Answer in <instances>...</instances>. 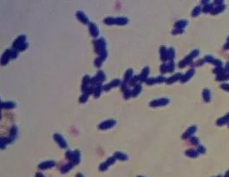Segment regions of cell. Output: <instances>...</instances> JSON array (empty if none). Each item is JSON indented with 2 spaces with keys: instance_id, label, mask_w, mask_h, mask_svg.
<instances>
[{
  "instance_id": "7c38bea8",
  "label": "cell",
  "mask_w": 229,
  "mask_h": 177,
  "mask_svg": "<svg viewBox=\"0 0 229 177\" xmlns=\"http://www.w3.org/2000/svg\"><path fill=\"white\" fill-rule=\"evenodd\" d=\"M76 17H77V18H78V20H80L82 23H89V20H88V18L86 17V15L84 14L83 11H77L76 12Z\"/></svg>"
},
{
  "instance_id": "7dc6e473",
  "label": "cell",
  "mask_w": 229,
  "mask_h": 177,
  "mask_svg": "<svg viewBox=\"0 0 229 177\" xmlns=\"http://www.w3.org/2000/svg\"><path fill=\"white\" fill-rule=\"evenodd\" d=\"M224 48H225L226 50H229V43L227 44H225V47H224Z\"/></svg>"
},
{
  "instance_id": "e575fe53",
  "label": "cell",
  "mask_w": 229,
  "mask_h": 177,
  "mask_svg": "<svg viewBox=\"0 0 229 177\" xmlns=\"http://www.w3.org/2000/svg\"><path fill=\"white\" fill-rule=\"evenodd\" d=\"M212 64H214V65L216 66L217 68L221 67V66H222V62L219 60V59H213V61L212 62Z\"/></svg>"
},
{
  "instance_id": "5b68a950",
  "label": "cell",
  "mask_w": 229,
  "mask_h": 177,
  "mask_svg": "<svg viewBox=\"0 0 229 177\" xmlns=\"http://www.w3.org/2000/svg\"><path fill=\"white\" fill-rule=\"evenodd\" d=\"M54 139L57 141V142L58 143V145L60 146L61 148L64 149V148L67 147V143H66V142L64 141V139L62 138L61 135H58V134H55V135H54Z\"/></svg>"
},
{
  "instance_id": "9c48e42d",
  "label": "cell",
  "mask_w": 229,
  "mask_h": 177,
  "mask_svg": "<svg viewBox=\"0 0 229 177\" xmlns=\"http://www.w3.org/2000/svg\"><path fill=\"white\" fill-rule=\"evenodd\" d=\"M194 69H189V70H188L187 72L184 75V76H181V83H185V82L188 81L190 78L194 76Z\"/></svg>"
},
{
  "instance_id": "f1b7e54d",
  "label": "cell",
  "mask_w": 229,
  "mask_h": 177,
  "mask_svg": "<svg viewBox=\"0 0 229 177\" xmlns=\"http://www.w3.org/2000/svg\"><path fill=\"white\" fill-rule=\"evenodd\" d=\"M104 60H105L104 57H101V56H100L99 57H97V58L95 60V65H96V67H100Z\"/></svg>"
},
{
  "instance_id": "8fae6325",
  "label": "cell",
  "mask_w": 229,
  "mask_h": 177,
  "mask_svg": "<svg viewBox=\"0 0 229 177\" xmlns=\"http://www.w3.org/2000/svg\"><path fill=\"white\" fill-rule=\"evenodd\" d=\"M120 83H121V82H120L119 79L113 80V81H112L110 83L105 85V86L103 87V89H104V90H109L110 88H114V87H116V86H117V85H119Z\"/></svg>"
},
{
  "instance_id": "ba28073f",
  "label": "cell",
  "mask_w": 229,
  "mask_h": 177,
  "mask_svg": "<svg viewBox=\"0 0 229 177\" xmlns=\"http://www.w3.org/2000/svg\"><path fill=\"white\" fill-rule=\"evenodd\" d=\"M89 32H90V35L92 36L93 37H96L99 34V31H98V29L96 27V25L93 23H89Z\"/></svg>"
},
{
  "instance_id": "ffe728a7",
  "label": "cell",
  "mask_w": 229,
  "mask_h": 177,
  "mask_svg": "<svg viewBox=\"0 0 229 177\" xmlns=\"http://www.w3.org/2000/svg\"><path fill=\"white\" fill-rule=\"evenodd\" d=\"M96 79H97L98 83H101L102 82L105 81V78H106V76H105L104 73H103V71H98L97 75L96 76Z\"/></svg>"
},
{
  "instance_id": "44dd1931",
  "label": "cell",
  "mask_w": 229,
  "mask_h": 177,
  "mask_svg": "<svg viewBox=\"0 0 229 177\" xmlns=\"http://www.w3.org/2000/svg\"><path fill=\"white\" fill-rule=\"evenodd\" d=\"M198 151H195L194 149H188L186 151V155L189 157H197L198 156Z\"/></svg>"
},
{
  "instance_id": "2e32d148",
  "label": "cell",
  "mask_w": 229,
  "mask_h": 177,
  "mask_svg": "<svg viewBox=\"0 0 229 177\" xmlns=\"http://www.w3.org/2000/svg\"><path fill=\"white\" fill-rule=\"evenodd\" d=\"M102 88H103V86L101 85V83H98V84H96V87H94V92H93V94H94V96L96 97H98L100 96Z\"/></svg>"
},
{
  "instance_id": "83f0119b",
  "label": "cell",
  "mask_w": 229,
  "mask_h": 177,
  "mask_svg": "<svg viewBox=\"0 0 229 177\" xmlns=\"http://www.w3.org/2000/svg\"><path fill=\"white\" fill-rule=\"evenodd\" d=\"M132 73H133V70H132L131 69H129L127 70L126 74H125V76H124V82L125 83H128V82L130 80V77H131V76H132Z\"/></svg>"
},
{
  "instance_id": "f546056e",
  "label": "cell",
  "mask_w": 229,
  "mask_h": 177,
  "mask_svg": "<svg viewBox=\"0 0 229 177\" xmlns=\"http://www.w3.org/2000/svg\"><path fill=\"white\" fill-rule=\"evenodd\" d=\"M213 11V4H208L204 8H203V12H209V11Z\"/></svg>"
},
{
  "instance_id": "74e56055",
  "label": "cell",
  "mask_w": 229,
  "mask_h": 177,
  "mask_svg": "<svg viewBox=\"0 0 229 177\" xmlns=\"http://www.w3.org/2000/svg\"><path fill=\"white\" fill-rule=\"evenodd\" d=\"M16 134H17V128L12 127L11 129V137H12V140L15 138V136H16Z\"/></svg>"
},
{
  "instance_id": "bcb514c9",
  "label": "cell",
  "mask_w": 229,
  "mask_h": 177,
  "mask_svg": "<svg viewBox=\"0 0 229 177\" xmlns=\"http://www.w3.org/2000/svg\"><path fill=\"white\" fill-rule=\"evenodd\" d=\"M226 69H227V73H228V74H229V62H228V63H227V67H226Z\"/></svg>"
},
{
  "instance_id": "ab89813d",
  "label": "cell",
  "mask_w": 229,
  "mask_h": 177,
  "mask_svg": "<svg viewBox=\"0 0 229 177\" xmlns=\"http://www.w3.org/2000/svg\"><path fill=\"white\" fill-rule=\"evenodd\" d=\"M138 80H139V76H135V77H133V79L130 81V84H131V85H135V83L138 82Z\"/></svg>"
},
{
  "instance_id": "681fc988",
  "label": "cell",
  "mask_w": 229,
  "mask_h": 177,
  "mask_svg": "<svg viewBox=\"0 0 229 177\" xmlns=\"http://www.w3.org/2000/svg\"><path fill=\"white\" fill-rule=\"evenodd\" d=\"M76 177H83V176L82 174H77V175H76Z\"/></svg>"
},
{
  "instance_id": "1f68e13d",
  "label": "cell",
  "mask_w": 229,
  "mask_h": 177,
  "mask_svg": "<svg viewBox=\"0 0 229 177\" xmlns=\"http://www.w3.org/2000/svg\"><path fill=\"white\" fill-rule=\"evenodd\" d=\"M200 12H201V7L200 6H196L195 8H194V10L192 12V16L193 17H196L198 16V15L200 14Z\"/></svg>"
},
{
  "instance_id": "484cf974",
  "label": "cell",
  "mask_w": 229,
  "mask_h": 177,
  "mask_svg": "<svg viewBox=\"0 0 229 177\" xmlns=\"http://www.w3.org/2000/svg\"><path fill=\"white\" fill-rule=\"evenodd\" d=\"M72 167H73V162H69V163H68L67 165H65L64 167H62V174H64V173H66V172H68V171H69V170L72 168Z\"/></svg>"
},
{
  "instance_id": "8d00e7d4",
  "label": "cell",
  "mask_w": 229,
  "mask_h": 177,
  "mask_svg": "<svg viewBox=\"0 0 229 177\" xmlns=\"http://www.w3.org/2000/svg\"><path fill=\"white\" fill-rule=\"evenodd\" d=\"M131 96H132V91H130L128 88H127L126 91H124V98L125 99H128Z\"/></svg>"
},
{
  "instance_id": "d4e9b609",
  "label": "cell",
  "mask_w": 229,
  "mask_h": 177,
  "mask_svg": "<svg viewBox=\"0 0 229 177\" xmlns=\"http://www.w3.org/2000/svg\"><path fill=\"white\" fill-rule=\"evenodd\" d=\"M114 156L119 160H123V161H125V160L128 159V156H127L126 155L123 154V153H120V152H116Z\"/></svg>"
},
{
  "instance_id": "7a4b0ae2",
  "label": "cell",
  "mask_w": 229,
  "mask_h": 177,
  "mask_svg": "<svg viewBox=\"0 0 229 177\" xmlns=\"http://www.w3.org/2000/svg\"><path fill=\"white\" fill-rule=\"evenodd\" d=\"M25 39H26V37H25L24 35L19 36V37L14 41V43H13V47H14V49L18 50V49H19L20 47L23 46L24 44H26V43H25Z\"/></svg>"
},
{
  "instance_id": "c3c4849f",
  "label": "cell",
  "mask_w": 229,
  "mask_h": 177,
  "mask_svg": "<svg viewBox=\"0 0 229 177\" xmlns=\"http://www.w3.org/2000/svg\"><path fill=\"white\" fill-rule=\"evenodd\" d=\"M37 177H44V176H43L41 173H38V174H37Z\"/></svg>"
},
{
  "instance_id": "30bf717a",
  "label": "cell",
  "mask_w": 229,
  "mask_h": 177,
  "mask_svg": "<svg viewBox=\"0 0 229 177\" xmlns=\"http://www.w3.org/2000/svg\"><path fill=\"white\" fill-rule=\"evenodd\" d=\"M196 131V127L195 126H192V127H190L187 129V130L186 131V132L183 134V136L182 138L183 139H187L188 138V137H190L191 135H193V134H194V132Z\"/></svg>"
},
{
  "instance_id": "d590c367",
  "label": "cell",
  "mask_w": 229,
  "mask_h": 177,
  "mask_svg": "<svg viewBox=\"0 0 229 177\" xmlns=\"http://www.w3.org/2000/svg\"><path fill=\"white\" fill-rule=\"evenodd\" d=\"M160 70H161V73L162 74H165L166 72L167 71V64H162L161 65V68H160Z\"/></svg>"
},
{
  "instance_id": "60d3db41",
  "label": "cell",
  "mask_w": 229,
  "mask_h": 177,
  "mask_svg": "<svg viewBox=\"0 0 229 177\" xmlns=\"http://www.w3.org/2000/svg\"><path fill=\"white\" fill-rule=\"evenodd\" d=\"M205 152H206L205 148L203 147V146H199V148H198V153H200V154H204Z\"/></svg>"
},
{
  "instance_id": "cb8c5ba5",
  "label": "cell",
  "mask_w": 229,
  "mask_h": 177,
  "mask_svg": "<svg viewBox=\"0 0 229 177\" xmlns=\"http://www.w3.org/2000/svg\"><path fill=\"white\" fill-rule=\"evenodd\" d=\"M141 90H142V86H141L140 84H139V85H135V88H134L133 91H132V96H136L137 95H138L139 93L141 92Z\"/></svg>"
},
{
  "instance_id": "5bb4252c",
  "label": "cell",
  "mask_w": 229,
  "mask_h": 177,
  "mask_svg": "<svg viewBox=\"0 0 229 177\" xmlns=\"http://www.w3.org/2000/svg\"><path fill=\"white\" fill-rule=\"evenodd\" d=\"M181 76H182V75L181 74V73H177V74L174 75L173 76H171V77H169L168 79H167V81H166V83H174V82L178 81V80H181Z\"/></svg>"
},
{
  "instance_id": "db71d44e",
  "label": "cell",
  "mask_w": 229,
  "mask_h": 177,
  "mask_svg": "<svg viewBox=\"0 0 229 177\" xmlns=\"http://www.w3.org/2000/svg\"><path fill=\"white\" fill-rule=\"evenodd\" d=\"M218 177H221V176H218Z\"/></svg>"
},
{
  "instance_id": "7402d4cb",
  "label": "cell",
  "mask_w": 229,
  "mask_h": 177,
  "mask_svg": "<svg viewBox=\"0 0 229 177\" xmlns=\"http://www.w3.org/2000/svg\"><path fill=\"white\" fill-rule=\"evenodd\" d=\"M15 106H16V104L12 102H6V103H2L3 109H13Z\"/></svg>"
},
{
  "instance_id": "d6986e66",
  "label": "cell",
  "mask_w": 229,
  "mask_h": 177,
  "mask_svg": "<svg viewBox=\"0 0 229 177\" xmlns=\"http://www.w3.org/2000/svg\"><path fill=\"white\" fill-rule=\"evenodd\" d=\"M225 8H226V6L224 5V4H221V5H219V6H217L216 8H213V11H212V14H217V13H220V12H221V11H223L224 10H225Z\"/></svg>"
},
{
  "instance_id": "4dcf8cb0",
  "label": "cell",
  "mask_w": 229,
  "mask_h": 177,
  "mask_svg": "<svg viewBox=\"0 0 229 177\" xmlns=\"http://www.w3.org/2000/svg\"><path fill=\"white\" fill-rule=\"evenodd\" d=\"M174 69V61H170L168 64H167V71L168 72H173Z\"/></svg>"
},
{
  "instance_id": "f907efd6",
  "label": "cell",
  "mask_w": 229,
  "mask_h": 177,
  "mask_svg": "<svg viewBox=\"0 0 229 177\" xmlns=\"http://www.w3.org/2000/svg\"><path fill=\"white\" fill-rule=\"evenodd\" d=\"M225 177H229V171H228V172H227V174H226Z\"/></svg>"
},
{
  "instance_id": "9a60e30c",
  "label": "cell",
  "mask_w": 229,
  "mask_h": 177,
  "mask_svg": "<svg viewBox=\"0 0 229 177\" xmlns=\"http://www.w3.org/2000/svg\"><path fill=\"white\" fill-rule=\"evenodd\" d=\"M160 53H161V59L162 61H166L167 59V50L166 47L162 46L160 49Z\"/></svg>"
},
{
  "instance_id": "3957f363",
  "label": "cell",
  "mask_w": 229,
  "mask_h": 177,
  "mask_svg": "<svg viewBox=\"0 0 229 177\" xmlns=\"http://www.w3.org/2000/svg\"><path fill=\"white\" fill-rule=\"evenodd\" d=\"M169 103V100L167 98H162V99H158V100H154L150 103V106L151 107H159V106H164V105H167Z\"/></svg>"
},
{
  "instance_id": "e0dca14e",
  "label": "cell",
  "mask_w": 229,
  "mask_h": 177,
  "mask_svg": "<svg viewBox=\"0 0 229 177\" xmlns=\"http://www.w3.org/2000/svg\"><path fill=\"white\" fill-rule=\"evenodd\" d=\"M203 98H204L205 102L208 103L211 99V95H210V90L208 88H205L203 90Z\"/></svg>"
},
{
  "instance_id": "d6a6232c",
  "label": "cell",
  "mask_w": 229,
  "mask_h": 177,
  "mask_svg": "<svg viewBox=\"0 0 229 177\" xmlns=\"http://www.w3.org/2000/svg\"><path fill=\"white\" fill-rule=\"evenodd\" d=\"M213 72H214L215 74L218 75V76H220V75L225 73V70H224V69L222 67H219V68H216V69L213 70Z\"/></svg>"
},
{
  "instance_id": "836d02e7",
  "label": "cell",
  "mask_w": 229,
  "mask_h": 177,
  "mask_svg": "<svg viewBox=\"0 0 229 177\" xmlns=\"http://www.w3.org/2000/svg\"><path fill=\"white\" fill-rule=\"evenodd\" d=\"M89 93L88 92V91H86V92L84 93V94L82 96H81V98H80V102H81V103H84V102H86V101H87L88 96H89Z\"/></svg>"
},
{
  "instance_id": "7bdbcfd3",
  "label": "cell",
  "mask_w": 229,
  "mask_h": 177,
  "mask_svg": "<svg viewBox=\"0 0 229 177\" xmlns=\"http://www.w3.org/2000/svg\"><path fill=\"white\" fill-rule=\"evenodd\" d=\"M190 141H191V142H192L193 144H198V143H199V139H198L197 137L193 136Z\"/></svg>"
},
{
  "instance_id": "52a82bcc",
  "label": "cell",
  "mask_w": 229,
  "mask_h": 177,
  "mask_svg": "<svg viewBox=\"0 0 229 177\" xmlns=\"http://www.w3.org/2000/svg\"><path fill=\"white\" fill-rule=\"evenodd\" d=\"M149 73V69L148 67H145L143 69H142V74L139 76V81L140 82H146L147 81V75H148Z\"/></svg>"
},
{
  "instance_id": "ac0fdd59",
  "label": "cell",
  "mask_w": 229,
  "mask_h": 177,
  "mask_svg": "<svg viewBox=\"0 0 229 177\" xmlns=\"http://www.w3.org/2000/svg\"><path fill=\"white\" fill-rule=\"evenodd\" d=\"M187 21H186V20H180V21L176 22L174 26L178 29H182L183 30V28L185 26H187Z\"/></svg>"
},
{
  "instance_id": "603a6c76",
  "label": "cell",
  "mask_w": 229,
  "mask_h": 177,
  "mask_svg": "<svg viewBox=\"0 0 229 177\" xmlns=\"http://www.w3.org/2000/svg\"><path fill=\"white\" fill-rule=\"evenodd\" d=\"M174 55H175V53H174V48H169L168 50H167V59H169L170 61H173V59H174Z\"/></svg>"
},
{
  "instance_id": "277c9868",
  "label": "cell",
  "mask_w": 229,
  "mask_h": 177,
  "mask_svg": "<svg viewBox=\"0 0 229 177\" xmlns=\"http://www.w3.org/2000/svg\"><path fill=\"white\" fill-rule=\"evenodd\" d=\"M116 124V122L113 120H108V121H104L103 122H102L99 125V129H109V128L113 127L114 125Z\"/></svg>"
},
{
  "instance_id": "ee69618b",
  "label": "cell",
  "mask_w": 229,
  "mask_h": 177,
  "mask_svg": "<svg viewBox=\"0 0 229 177\" xmlns=\"http://www.w3.org/2000/svg\"><path fill=\"white\" fill-rule=\"evenodd\" d=\"M205 61H207V62H208V63H212L213 61V58L211 56H207V57H205Z\"/></svg>"
},
{
  "instance_id": "6da1fadb",
  "label": "cell",
  "mask_w": 229,
  "mask_h": 177,
  "mask_svg": "<svg viewBox=\"0 0 229 177\" xmlns=\"http://www.w3.org/2000/svg\"><path fill=\"white\" fill-rule=\"evenodd\" d=\"M128 22V20L126 18H106L104 19V23L108 25L112 24H117V25H124Z\"/></svg>"
},
{
  "instance_id": "b9f144b4",
  "label": "cell",
  "mask_w": 229,
  "mask_h": 177,
  "mask_svg": "<svg viewBox=\"0 0 229 177\" xmlns=\"http://www.w3.org/2000/svg\"><path fill=\"white\" fill-rule=\"evenodd\" d=\"M182 32H183V30H182V29H178V28H176V29H174V30H173V34H174V35H175V34L182 33Z\"/></svg>"
},
{
  "instance_id": "816d5d0a",
  "label": "cell",
  "mask_w": 229,
  "mask_h": 177,
  "mask_svg": "<svg viewBox=\"0 0 229 177\" xmlns=\"http://www.w3.org/2000/svg\"><path fill=\"white\" fill-rule=\"evenodd\" d=\"M227 40H228V43H229V37H228V38H227Z\"/></svg>"
},
{
  "instance_id": "4316f807",
  "label": "cell",
  "mask_w": 229,
  "mask_h": 177,
  "mask_svg": "<svg viewBox=\"0 0 229 177\" xmlns=\"http://www.w3.org/2000/svg\"><path fill=\"white\" fill-rule=\"evenodd\" d=\"M229 78V74H227V73H223V74L220 75V76H217V81H226V80H227Z\"/></svg>"
},
{
  "instance_id": "f6af8a7d",
  "label": "cell",
  "mask_w": 229,
  "mask_h": 177,
  "mask_svg": "<svg viewBox=\"0 0 229 177\" xmlns=\"http://www.w3.org/2000/svg\"><path fill=\"white\" fill-rule=\"evenodd\" d=\"M220 87H221V88L225 89V90L229 91V84H222Z\"/></svg>"
},
{
  "instance_id": "8992f818",
  "label": "cell",
  "mask_w": 229,
  "mask_h": 177,
  "mask_svg": "<svg viewBox=\"0 0 229 177\" xmlns=\"http://www.w3.org/2000/svg\"><path fill=\"white\" fill-rule=\"evenodd\" d=\"M11 58V50H7L5 52H4V55H3L2 62H1V64H2L3 65H5V64L9 62V60Z\"/></svg>"
},
{
  "instance_id": "f35d334b",
  "label": "cell",
  "mask_w": 229,
  "mask_h": 177,
  "mask_svg": "<svg viewBox=\"0 0 229 177\" xmlns=\"http://www.w3.org/2000/svg\"><path fill=\"white\" fill-rule=\"evenodd\" d=\"M155 83H163V82H166L167 79L163 76H158V77L155 78Z\"/></svg>"
},
{
  "instance_id": "4fadbf2b",
  "label": "cell",
  "mask_w": 229,
  "mask_h": 177,
  "mask_svg": "<svg viewBox=\"0 0 229 177\" xmlns=\"http://www.w3.org/2000/svg\"><path fill=\"white\" fill-rule=\"evenodd\" d=\"M54 166H55V162L51 161H45V162H42L38 167H39V168H41V169H47V168H50Z\"/></svg>"
},
{
  "instance_id": "f5cc1de1",
  "label": "cell",
  "mask_w": 229,
  "mask_h": 177,
  "mask_svg": "<svg viewBox=\"0 0 229 177\" xmlns=\"http://www.w3.org/2000/svg\"><path fill=\"white\" fill-rule=\"evenodd\" d=\"M138 177H143V176H138Z\"/></svg>"
}]
</instances>
